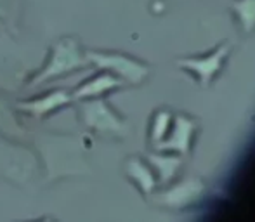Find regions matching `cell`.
<instances>
[{
    "label": "cell",
    "mask_w": 255,
    "mask_h": 222,
    "mask_svg": "<svg viewBox=\"0 0 255 222\" xmlns=\"http://www.w3.org/2000/svg\"><path fill=\"white\" fill-rule=\"evenodd\" d=\"M38 158L45 170V181L54 182L89 170L85 162V146L78 135L40 134L35 139Z\"/></svg>",
    "instance_id": "1"
},
{
    "label": "cell",
    "mask_w": 255,
    "mask_h": 222,
    "mask_svg": "<svg viewBox=\"0 0 255 222\" xmlns=\"http://www.w3.org/2000/svg\"><path fill=\"white\" fill-rule=\"evenodd\" d=\"M85 66H89L87 52L82 47L80 42L75 37H61L51 45L42 66L35 70L31 77H28L24 87H42L44 84L59 80L75 71L84 70Z\"/></svg>",
    "instance_id": "2"
},
{
    "label": "cell",
    "mask_w": 255,
    "mask_h": 222,
    "mask_svg": "<svg viewBox=\"0 0 255 222\" xmlns=\"http://www.w3.org/2000/svg\"><path fill=\"white\" fill-rule=\"evenodd\" d=\"M40 170V160L19 141L0 135V177L17 186L35 181Z\"/></svg>",
    "instance_id": "3"
},
{
    "label": "cell",
    "mask_w": 255,
    "mask_h": 222,
    "mask_svg": "<svg viewBox=\"0 0 255 222\" xmlns=\"http://www.w3.org/2000/svg\"><path fill=\"white\" fill-rule=\"evenodd\" d=\"M78 118L85 128L101 137H117L125 134V121L103 98L80 101Z\"/></svg>",
    "instance_id": "4"
},
{
    "label": "cell",
    "mask_w": 255,
    "mask_h": 222,
    "mask_svg": "<svg viewBox=\"0 0 255 222\" xmlns=\"http://www.w3.org/2000/svg\"><path fill=\"white\" fill-rule=\"evenodd\" d=\"M87 52L89 64L99 68L103 71L115 75L117 78L122 80L137 84L146 77V66L141 64L139 61L132 59V57L125 54H118V52H104V51H85Z\"/></svg>",
    "instance_id": "5"
},
{
    "label": "cell",
    "mask_w": 255,
    "mask_h": 222,
    "mask_svg": "<svg viewBox=\"0 0 255 222\" xmlns=\"http://www.w3.org/2000/svg\"><path fill=\"white\" fill-rule=\"evenodd\" d=\"M70 105H73L71 92L64 91V89H54V91H49L45 94L17 101L14 106L19 113L26 114L33 120H44V118L52 116L54 113H57L59 110L66 108Z\"/></svg>",
    "instance_id": "6"
},
{
    "label": "cell",
    "mask_w": 255,
    "mask_h": 222,
    "mask_svg": "<svg viewBox=\"0 0 255 222\" xmlns=\"http://www.w3.org/2000/svg\"><path fill=\"white\" fill-rule=\"evenodd\" d=\"M122 85V80L117 78L115 75L108 73V71H99L94 77L84 80L80 85L71 91V98L73 103H80V101H89V99H99L104 98L106 94H110L111 91L118 89Z\"/></svg>",
    "instance_id": "7"
},
{
    "label": "cell",
    "mask_w": 255,
    "mask_h": 222,
    "mask_svg": "<svg viewBox=\"0 0 255 222\" xmlns=\"http://www.w3.org/2000/svg\"><path fill=\"white\" fill-rule=\"evenodd\" d=\"M0 135L14 139V141H21V139L28 135V130L17 120L16 106L12 108L3 99H0Z\"/></svg>",
    "instance_id": "8"
},
{
    "label": "cell",
    "mask_w": 255,
    "mask_h": 222,
    "mask_svg": "<svg viewBox=\"0 0 255 222\" xmlns=\"http://www.w3.org/2000/svg\"><path fill=\"white\" fill-rule=\"evenodd\" d=\"M127 174L130 179H134V182H137L139 188H142L144 191H148L149 188H151L153 181H151V175H149L148 168L142 165L141 162H137V160H128L127 165Z\"/></svg>",
    "instance_id": "9"
},
{
    "label": "cell",
    "mask_w": 255,
    "mask_h": 222,
    "mask_svg": "<svg viewBox=\"0 0 255 222\" xmlns=\"http://www.w3.org/2000/svg\"><path fill=\"white\" fill-rule=\"evenodd\" d=\"M14 5H16V0H0V21L9 19L12 16Z\"/></svg>",
    "instance_id": "10"
},
{
    "label": "cell",
    "mask_w": 255,
    "mask_h": 222,
    "mask_svg": "<svg viewBox=\"0 0 255 222\" xmlns=\"http://www.w3.org/2000/svg\"><path fill=\"white\" fill-rule=\"evenodd\" d=\"M0 35H2V21H0Z\"/></svg>",
    "instance_id": "11"
}]
</instances>
